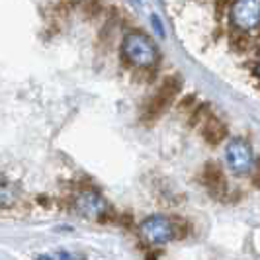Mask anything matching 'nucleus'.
I'll list each match as a JSON object with an SVG mask.
<instances>
[{"mask_svg": "<svg viewBox=\"0 0 260 260\" xmlns=\"http://www.w3.org/2000/svg\"><path fill=\"white\" fill-rule=\"evenodd\" d=\"M121 53L127 63L139 69L153 67L158 59V49H156L155 41L141 31H131L123 38Z\"/></svg>", "mask_w": 260, "mask_h": 260, "instance_id": "1", "label": "nucleus"}, {"mask_svg": "<svg viewBox=\"0 0 260 260\" xmlns=\"http://www.w3.org/2000/svg\"><path fill=\"white\" fill-rule=\"evenodd\" d=\"M225 160L235 174H248L254 169V155L250 143L243 137L231 139L225 147Z\"/></svg>", "mask_w": 260, "mask_h": 260, "instance_id": "2", "label": "nucleus"}, {"mask_svg": "<svg viewBox=\"0 0 260 260\" xmlns=\"http://www.w3.org/2000/svg\"><path fill=\"white\" fill-rule=\"evenodd\" d=\"M174 223L170 221L169 217H162V215H151L147 217L141 227H139V233L147 245L156 247V245H165L174 239Z\"/></svg>", "mask_w": 260, "mask_h": 260, "instance_id": "3", "label": "nucleus"}, {"mask_svg": "<svg viewBox=\"0 0 260 260\" xmlns=\"http://www.w3.org/2000/svg\"><path fill=\"white\" fill-rule=\"evenodd\" d=\"M231 22L241 31H254L260 27V0H241L231 8Z\"/></svg>", "mask_w": 260, "mask_h": 260, "instance_id": "4", "label": "nucleus"}, {"mask_svg": "<svg viewBox=\"0 0 260 260\" xmlns=\"http://www.w3.org/2000/svg\"><path fill=\"white\" fill-rule=\"evenodd\" d=\"M75 211L84 219H100L108 213V204L102 196L94 190H82L75 196Z\"/></svg>", "mask_w": 260, "mask_h": 260, "instance_id": "5", "label": "nucleus"}, {"mask_svg": "<svg viewBox=\"0 0 260 260\" xmlns=\"http://www.w3.org/2000/svg\"><path fill=\"white\" fill-rule=\"evenodd\" d=\"M18 200V188L12 184H0V208H10Z\"/></svg>", "mask_w": 260, "mask_h": 260, "instance_id": "6", "label": "nucleus"}, {"mask_svg": "<svg viewBox=\"0 0 260 260\" xmlns=\"http://www.w3.org/2000/svg\"><path fill=\"white\" fill-rule=\"evenodd\" d=\"M206 135H208L213 143L219 141L223 135H225V127L219 123V119H209L208 127H206Z\"/></svg>", "mask_w": 260, "mask_h": 260, "instance_id": "7", "label": "nucleus"}, {"mask_svg": "<svg viewBox=\"0 0 260 260\" xmlns=\"http://www.w3.org/2000/svg\"><path fill=\"white\" fill-rule=\"evenodd\" d=\"M256 182H258V186H260V162H258V167H256Z\"/></svg>", "mask_w": 260, "mask_h": 260, "instance_id": "8", "label": "nucleus"}, {"mask_svg": "<svg viewBox=\"0 0 260 260\" xmlns=\"http://www.w3.org/2000/svg\"><path fill=\"white\" fill-rule=\"evenodd\" d=\"M254 73H256V75H258V78H260V61L256 63V67H254Z\"/></svg>", "mask_w": 260, "mask_h": 260, "instance_id": "9", "label": "nucleus"}, {"mask_svg": "<svg viewBox=\"0 0 260 260\" xmlns=\"http://www.w3.org/2000/svg\"><path fill=\"white\" fill-rule=\"evenodd\" d=\"M36 260H51V258H49V256H38Z\"/></svg>", "mask_w": 260, "mask_h": 260, "instance_id": "10", "label": "nucleus"}]
</instances>
